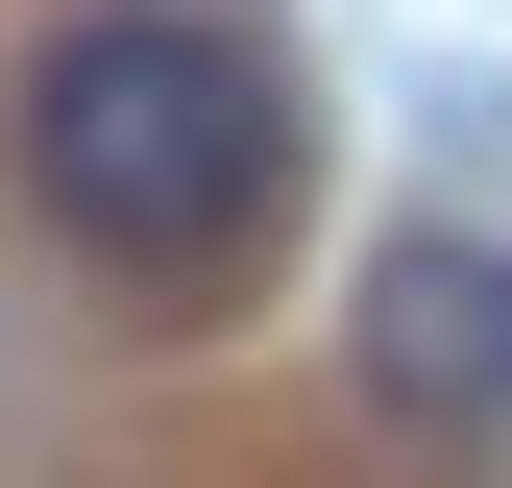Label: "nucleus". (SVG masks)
<instances>
[{
	"label": "nucleus",
	"instance_id": "1",
	"mask_svg": "<svg viewBox=\"0 0 512 488\" xmlns=\"http://www.w3.org/2000/svg\"><path fill=\"white\" fill-rule=\"evenodd\" d=\"M0 171H25V220L98 293L220 318L317 196V98H293V49L244 0H74L25 49V98H0Z\"/></svg>",
	"mask_w": 512,
	"mask_h": 488
},
{
	"label": "nucleus",
	"instance_id": "2",
	"mask_svg": "<svg viewBox=\"0 0 512 488\" xmlns=\"http://www.w3.org/2000/svg\"><path fill=\"white\" fill-rule=\"evenodd\" d=\"M342 366H366V415H391V440H512V244H488V220L366 244Z\"/></svg>",
	"mask_w": 512,
	"mask_h": 488
}]
</instances>
